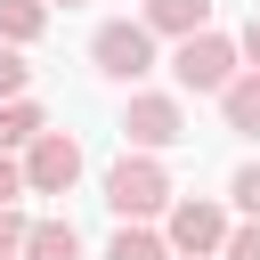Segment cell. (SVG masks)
Returning <instances> with one entry per match:
<instances>
[{
    "label": "cell",
    "mask_w": 260,
    "mask_h": 260,
    "mask_svg": "<svg viewBox=\"0 0 260 260\" xmlns=\"http://www.w3.org/2000/svg\"><path fill=\"white\" fill-rule=\"evenodd\" d=\"M228 195H236V211H244V219H260V162H244V171L228 179Z\"/></svg>",
    "instance_id": "obj_14"
},
{
    "label": "cell",
    "mask_w": 260,
    "mask_h": 260,
    "mask_svg": "<svg viewBox=\"0 0 260 260\" xmlns=\"http://www.w3.org/2000/svg\"><path fill=\"white\" fill-rule=\"evenodd\" d=\"M65 8H81V0H65Z\"/></svg>",
    "instance_id": "obj_19"
},
{
    "label": "cell",
    "mask_w": 260,
    "mask_h": 260,
    "mask_svg": "<svg viewBox=\"0 0 260 260\" xmlns=\"http://www.w3.org/2000/svg\"><path fill=\"white\" fill-rule=\"evenodd\" d=\"M122 138H130L138 154H162V146H179V138H187V114H179V98H171V89H138V98L122 106Z\"/></svg>",
    "instance_id": "obj_5"
},
{
    "label": "cell",
    "mask_w": 260,
    "mask_h": 260,
    "mask_svg": "<svg viewBox=\"0 0 260 260\" xmlns=\"http://www.w3.org/2000/svg\"><path fill=\"white\" fill-rule=\"evenodd\" d=\"M24 236H32V219H16V211H0V260H24Z\"/></svg>",
    "instance_id": "obj_16"
},
{
    "label": "cell",
    "mask_w": 260,
    "mask_h": 260,
    "mask_svg": "<svg viewBox=\"0 0 260 260\" xmlns=\"http://www.w3.org/2000/svg\"><path fill=\"white\" fill-rule=\"evenodd\" d=\"M49 32V0H0V41L8 49H32Z\"/></svg>",
    "instance_id": "obj_8"
},
{
    "label": "cell",
    "mask_w": 260,
    "mask_h": 260,
    "mask_svg": "<svg viewBox=\"0 0 260 260\" xmlns=\"http://www.w3.org/2000/svg\"><path fill=\"white\" fill-rule=\"evenodd\" d=\"M228 236H236V228H228V211H219L211 195H179L171 219H162V244H171L179 260H219Z\"/></svg>",
    "instance_id": "obj_3"
},
{
    "label": "cell",
    "mask_w": 260,
    "mask_h": 260,
    "mask_svg": "<svg viewBox=\"0 0 260 260\" xmlns=\"http://www.w3.org/2000/svg\"><path fill=\"white\" fill-rule=\"evenodd\" d=\"M73 179H81V138L73 130H41L24 146V187L32 195H73Z\"/></svg>",
    "instance_id": "obj_6"
},
{
    "label": "cell",
    "mask_w": 260,
    "mask_h": 260,
    "mask_svg": "<svg viewBox=\"0 0 260 260\" xmlns=\"http://www.w3.org/2000/svg\"><path fill=\"white\" fill-rule=\"evenodd\" d=\"M236 49H244V73H260V16H252V24L236 32Z\"/></svg>",
    "instance_id": "obj_18"
},
{
    "label": "cell",
    "mask_w": 260,
    "mask_h": 260,
    "mask_svg": "<svg viewBox=\"0 0 260 260\" xmlns=\"http://www.w3.org/2000/svg\"><path fill=\"white\" fill-rule=\"evenodd\" d=\"M106 203H114V219L122 228H146V219H171V171L154 162V154H122L114 171H106Z\"/></svg>",
    "instance_id": "obj_1"
},
{
    "label": "cell",
    "mask_w": 260,
    "mask_h": 260,
    "mask_svg": "<svg viewBox=\"0 0 260 260\" xmlns=\"http://www.w3.org/2000/svg\"><path fill=\"white\" fill-rule=\"evenodd\" d=\"M219 260H260V219H244V228L228 236V252H219Z\"/></svg>",
    "instance_id": "obj_17"
},
{
    "label": "cell",
    "mask_w": 260,
    "mask_h": 260,
    "mask_svg": "<svg viewBox=\"0 0 260 260\" xmlns=\"http://www.w3.org/2000/svg\"><path fill=\"white\" fill-rule=\"evenodd\" d=\"M24 260H81V236H73V219H32V236H24Z\"/></svg>",
    "instance_id": "obj_9"
},
{
    "label": "cell",
    "mask_w": 260,
    "mask_h": 260,
    "mask_svg": "<svg viewBox=\"0 0 260 260\" xmlns=\"http://www.w3.org/2000/svg\"><path fill=\"white\" fill-rule=\"evenodd\" d=\"M171 81H179V89H211V98H228V89L244 81V49H236L228 32H195V41L171 49Z\"/></svg>",
    "instance_id": "obj_2"
},
{
    "label": "cell",
    "mask_w": 260,
    "mask_h": 260,
    "mask_svg": "<svg viewBox=\"0 0 260 260\" xmlns=\"http://www.w3.org/2000/svg\"><path fill=\"white\" fill-rule=\"evenodd\" d=\"M89 65H98L106 81H146V73H154V32H146L138 16H114V24L89 32Z\"/></svg>",
    "instance_id": "obj_4"
},
{
    "label": "cell",
    "mask_w": 260,
    "mask_h": 260,
    "mask_svg": "<svg viewBox=\"0 0 260 260\" xmlns=\"http://www.w3.org/2000/svg\"><path fill=\"white\" fill-rule=\"evenodd\" d=\"M219 114H228V130H244V138H260V73H244L228 98H219Z\"/></svg>",
    "instance_id": "obj_11"
},
{
    "label": "cell",
    "mask_w": 260,
    "mask_h": 260,
    "mask_svg": "<svg viewBox=\"0 0 260 260\" xmlns=\"http://www.w3.org/2000/svg\"><path fill=\"white\" fill-rule=\"evenodd\" d=\"M106 260H171V244H162L154 228H122V236L106 244Z\"/></svg>",
    "instance_id": "obj_12"
},
{
    "label": "cell",
    "mask_w": 260,
    "mask_h": 260,
    "mask_svg": "<svg viewBox=\"0 0 260 260\" xmlns=\"http://www.w3.org/2000/svg\"><path fill=\"white\" fill-rule=\"evenodd\" d=\"M24 81H32L24 49H8V41H0V106H8V98H24Z\"/></svg>",
    "instance_id": "obj_13"
},
{
    "label": "cell",
    "mask_w": 260,
    "mask_h": 260,
    "mask_svg": "<svg viewBox=\"0 0 260 260\" xmlns=\"http://www.w3.org/2000/svg\"><path fill=\"white\" fill-rule=\"evenodd\" d=\"M16 195H32V187H24V162L0 154V211H16Z\"/></svg>",
    "instance_id": "obj_15"
},
{
    "label": "cell",
    "mask_w": 260,
    "mask_h": 260,
    "mask_svg": "<svg viewBox=\"0 0 260 260\" xmlns=\"http://www.w3.org/2000/svg\"><path fill=\"white\" fill-rule=\"evenodd\" d=\"M138 24L154 41H195V32H211V0H146Z\"/></svg>",
    "instance_id": "obj_7"
},
{
    "label": "cell",
    "mask_w": 260,
    "mask_h": 260,
    "mask_svg": "<svg viewBox=\"0 0 260 260\" xmlns=\"http://www.w3.org/2000/svg\"><path fill=\"white\" fill-rule=\"evenodd\" d=\"M41 130H49V114H41L32 98H8V106H0V154H16V146H32Z\"/></svg>",
    "instance_id": "obj_10"
}]
</instances>
